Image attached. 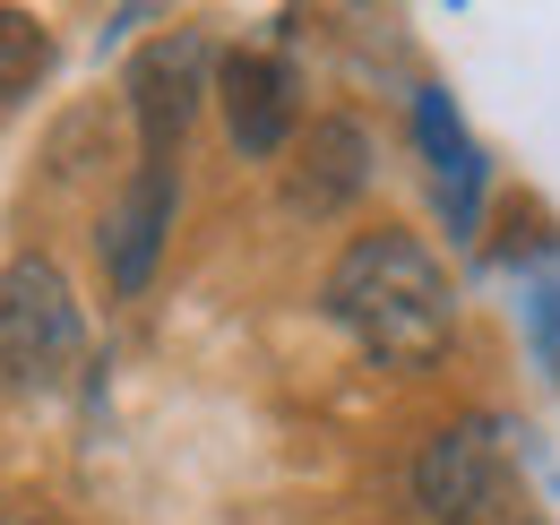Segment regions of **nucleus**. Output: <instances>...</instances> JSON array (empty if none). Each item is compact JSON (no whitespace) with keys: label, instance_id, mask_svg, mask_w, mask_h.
<instances>
[{"label":"nucleus","instance_id":"obj_2","mask_svg":"<svg viewBox=\"0 0 560 525\" xmlns=\"http://www.w3.org/2000/svg\"><path fill=\"white\" fill-rule=\"evenodd\" d=\"M78 345H86V328H78L70 276L52 259L0 267V380L9 388H52L78 362Z\"/></svg>","mask_w":560,"mask_h":525},{"label":"nucleus","instance_id":"obj_3","mask_svg":"<svg viewBox=\"0 0 560 525\" xmlns=\"http://www.w3.org/2000/svg\"><path fill=\"white\" fill-rule=\"evenodd\" d=\"M415 500L431 525H483L509 500V448L491 422H440L415 457Z\"/></svg>","mask_w":560,"mask_h":525},{"label":"nucleus","instance_id":"obj_9","mask_svg":"<svg viewBox=\"0 0 560 525\" xmlns=\"http://www.w3.org/2000/svg\"><path fill=\"white\" fill-rule=\"evenodd\" d=\"M35 69H44V35L26 18H0V95H18Z\"/></svg>","mask_w":560,"mask_h":525},{"label":"nucleus","instance_id":"obj_6","mask_svg":"<svg viewBox=\"0 0 560 525\" xmlns=\"http://www.w3.org/2000/svg\"><path fill=\"white\" fill-rule=\"evenodd\" d=\"M415 138H422V155H431L440 207H448V242H475V224H483V147L457 121L448 86H422L415 95Z\"/></svg>","mask_w":560,"mask_h":525},{"label":"nucleus","instance_id":"obj_10","mask_svg":"<svg viewBox=\"0 0 560 525\" xmlns=\"http://www.w3.org/2000/svg\"><path fill=\"white\" fill-rule=\"evenodd\" d=\"M526 319H535V345H544V362L560 371V284H535V293H526Z\"/></svg>","mask_w":560,"mask_h":525},{"label":"nucleus","instance_id":"obj_4","mask_svg":"<svg viewBox=\"0 0 560 525\" xmlns=\"http://www.w3.org/2000/svg\"><path fill=\"white\" fill-rule=\"evenodd\" d=\"M199 95H208V44H199L190 26L155 35L139 61H130V113H139L147 164H173V147H182V130H190Z\"/></svg>","mask_w":560,"mask_h":525},{"label":"nucleus","instance_id":"obj_8","mask_svg":"<svg viewBox=\"0 0 560 525\" xmlns=\"http://www.w3.org/2000/svg\"><path fill=\"white\" fill-rule=\"evenodd\" d=\"M362 182H371V130L362 121L319 113L293 138V207L302 215H337L346 198H362Z\"/></svg>","mask_w":560,"mask_h":525},{"label":"nucleus","instance_id":"obj_11","mask_svg":"<svg viewBox=\"0 0 560 525\" xmlns=\"http://www.w3.org/2000/svg\"><path fill=\"white\" fill-rule=\"evenodd\" d=\"M509 525H526V517H509Z\"/></svg>","mask_w":560,"mask_h":525},{"label":"nucleus","instance_id":"obj_7","mask_svg":"<svg viewBox=\"0 0 560 525\" xmlns=\"http://www.w3.org/2000/svg\"><path fill=\"white\" fill-rule=\"evenodd\" d=\"M173 198H182L173 164H147L139 155V182L104 215V276H113V293H139L147 276H155V250H164V233H173Z\"/></svg>","mask_w":560,"mask_h":525},{"label":"nucleus","instance_id":"obj_1","mask_svg":"<svg viewBox=\"0 0 560 525\" xmlns=\"http://www.w3.org/2000/svg\"><path fill=\"white\" fill-rule=\"evenodd\" d=\"M319 311L388 371H422L448 328H457V293H448V267L422 250L415 233H362L346 259L328 267L319 284Z\"/></svg>","mask_w":560,"mask_h":525},{"label":"nucleus","instance_id":"obj_5","mask_svg":"<svg viewBox=\"0 0 560 525\" xmlns=\"http://www.w3.org/2000/svg\"><path fill=\"white\" fill-rule=\"evenodd\" d=\"M215 95H224V130H233L242 155H284L302 113H293V69L277 52H224Z\"/></svg>","mask_w":560,"mask_h":525}]
</instances>
